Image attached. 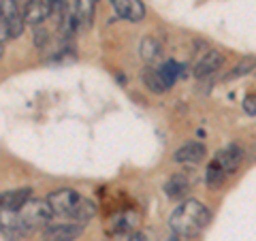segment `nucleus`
Returning <instances> with one entry per match:
<instances>
[{"instance_id":"nucleus-7","label":"nucleus","mask_w":256,"mask_h":241,"mask_svg":"<svg viewBox=\"0 0 256 241\" xmlns=\"http://www.w3.org/2000/svg\"><path fill=\"white\" fill-rule=\"evenodd\" d=\"M222 64H224V56H222L220 52H216V50H210L201 60L196 62L194 75H196L198 79H205V77L214 75L218 68H222Z\"/></svg>"},{"instance_id":"nucleus-8","label":"nucleus","mask_w":256,"mask_h":241,"mask_svg":"<svg viewBox=\"0 0 256 241\" xmlns=\"http://www.w3.org/2000/svg\"><path fill=\"white\" fill-rule=\"evenodd\" d=\"M205 154H207V150H205L203 143L190 141V143H186V146L178 148L173 158H175V162H182V164H196L205 158Z\"/></svg>"},{"instance_id":"nucleus-12","label":"nucleus","mask_w":256,"mask_h":241,"mask_svg":"<svg viewBox=\"0 0 256 241\" xmlns=\"http://www.w3.org/2000/svg\"><path fill=\"white\" fill-rule=\"evenodd\" d=\"M228 178V173L224 171V168L216 162H210V166H207V173H205V182H207V186H210L212 190H218L224 182H226Z\"/></svg>"},{"instance_id":"nucleus-18","label":"nucleus","mask_w":256,"mask_h":241,"mask_svg":"<svg viewBox=\"0 0 256 241\" xmlns=\"http://www.w3.org/2000/svg\"><path fill=\"white\" fill-rule=\"evenodd\" d=\"M68 15V9H66V2H64V0H52V13H50V18L58 24L64 22V18H66Z\"/></svg>"},{"instance_id":"nucleus-20","label":"nucleus","mask_w":256,"mask_h":241,"mask_svg":"<svg viewBox=\"0 0 256 241\" xmlns=\"http://www.w3.org/2000/svg\"><path fill=\"white\" fill-rule=\"evenodd\" d=\"M47 41H50V34H47V30L41 28V26H36L34 28V45L36 47H43V45H47Z\"/></svg>"},{"instance_id":"nucleus-11","label":"nucleus","mask_w":256,"mask_h":241,"mask_svg":"<svg viewBox=\"0 0 256 241\" xmlns=\"http://www.w3.org/2000/svg\"><path fill=\"white\" fill-rule=\"evenodd\" d=\"M141 79H143V84H146L148 90L154 92V94H162V92L169 90V86L164 84L160 70H156V68H146L143 70V75H141Z\"/></svg>"},{"instance_id":"nucleus-2","label":"nucleus","mask_w":256,"mask_h":241,"mask_svg":"<svg viewBox=\"0 0 256 241\" xmlns=\"http://www.w3.org/2000/svg\"><path fill=\"white\" fill-rule=\"evenodd\" d=\"M79 200H82V196H79L75 190H70V188L56 190V192H52V194L47 196V203H50L54 216H66V218H73Z\"/></svg>"},{"instance_id":"nucleus-22","label":"nucleus","mask_w":256,"mask_h":241,"mask_svg":"<svg viewBox=\"0 0 256 241\" xmlns=\"http://www.w3.org/2000/svg\"><path fill=\"white\" fill-rule=\"evenodd\" d=\"M128 241H146V239H143L141 235H130V237H128Z\"/></svg>"},{"instance_id":"nucleus-3","label":"nucleus","mask_w":256,"mask_h":241,"mask_svg":"<svg viewBox=\"0 0 256 241\" xmlns=\"http://www.w3.org/2000/svg\"><path fill=\"white\" fill-rule=\"evenodd\" d=\"M84 232V224L79 222H62L43 228V241H75Z\"/></svg>"},{"instance_id":"nucleus-19","label":"nucleus","mask_w":256,"mask_h":241,"mask_svg":"<svg viewBox=\"0 0 256 241\" xmlns=\"http://www.w3.org/2000/svg\"><path fill=\"white\" fill-rule=\"evenodd\" d=\"M137 220V216H132V214H124V216H120V218L116 220V224H114V230L116 232H120V230H128V228H132L134 222Z\"/></svg>"},{"instance_id":"nucleus-17","label":"nucleus","mask_w":256,"mask_h":241,"mask_svg":"<svg viewBox=\"0 0 256 241\" xmlns=\"http://www.w3.org/2000/svg\"><path fill=\"white\" fill-rule=\"evenodd\" d=\"M254 68H256V58H254V56H250V58H244L242 62H239L237 66H235L233 70H230V73H228L226 77H224V79H226V82H228V79L244 77V75H248V73H252Z\"/></svg>"},{"instance_id":"nucleus-6","label":"nucleus","mask_w":256,"mask_h":241,"mask_svg":"<svg viewBox=\"0 0 256 241\" xmlns=\"http://www.w3.org/2000/svg\"><path fill=\"white\" fill-rule=\"evenodd\" d=\"M111 4H114L120 18L128 22H141L146 18V6L141 0H111Z\"/></svg>"},{"instance_id":"nucleus-13","label":"nucleus","mask_w":256,"mask_h":241,"mask_svg":"<svg viewBox=\"0 0 256 241\" xmlns=\"http://www.w3.org/2000/svg\"><path fill=\"white\" fill-rule=\"evenodd\" d=\"M94 6H96V0H75V15H77L79 24L88 26V24L92 22Z\"/></svg>"},{"instance_id":"nucleus-16","label":"nucleus","mask_w":256,"mask_h":241,"mask_svg":"<svg viewBox=\"0 0 256 241\" xmlns=\"http://www.w3.org/2000/svg\"><path fill=\"white\" fill-rule=\"evenodd\" d=\"M158 70H160V75H162L164 84L171 88L175 82H178V77H180V73H182V66H180V64L175 62V60H169V62H164Z\"/></svg>"},{"instance_id":"nucleus-4","label":"nucleus","mask_w":256,"mask_h":241,"mask_svg":"<svg viewBox=\"0 0 256 241\" xmlns=\"http://www.w3.org/2000/svg\"><path fill=\"white\" fill-rule=\"evenodd\" d=\"M52 13V0H28L24 6V22L28 26H38Z\"/></svg>"},{"instance_id":"nucleus-15","label":"nucleus","mask_w":256,"mask_h":241,"mask_svg":"<svg viewBox=\"0 0 256 241\" xmlns=\"http://www.w3.org/2000/svg\"><path fill=\"white\" fill-rule=\"evenodd\" d=\"M141 56L146 62H156L160 58V43L156 41V38H143L141 41Z\"/></svg>"},{"instance_id":"nucleus-5","label":"nucleus","mask_w":256,"mask_h":241,"mask_svg":"<svg viewBox=\"0 0 256 241\" xmlns=\"http://www.w3.org/2000/svg\"><path fill=\"white\" fill-rule=\"evenodd\" d=\"M216 162H218L224 171H226L228 175L230 173H235L237 168H239V164L244 162V150L239 148V146H228V148H224V150H220L218 154H216Z\"/></svg>"},{"instance_id":"nucleus-1","label":"nucleus","mask_w":256,"mask_h":241,"mask_svg":"<svg viewBox=\"0 0 256 241\" xmlns=\"http://www.w3.org/2000/svg\"><path fill=\"white\" fill-rule=\"evenodd\" d=\"M210 218H212V214L201 203V200L190 198V200H184L182 205L175 207V212L171 214L169 224H171L175 235L194 237L207 226V224H210Z\"/></svg>"},{"instance_id":"nucleus-10","label":"nucleus","mask_w":256,"mask_h":241,"mask_svg":"<svg viewBox=\"0 0 256 241\" xmlns=\"http://www.w3.org/2000/svg\"><path fill=\"white\" fill-rule=\"evenodd\" d=\"M188 190H190V182L186 180V175H180V173L173 175V178L164 184V192H166V196H169V198L186 196Z\"/></svg>"},{"instance_id":"nucleus-21","label":"nucleus","mask_w":256,"mask_h":241,"mask_svg":"<svg viewBox=\"0 0 256 241\" xmlns=\"http://www.w3.org/2000/svg\"><path fill=\"white\" fill-rule=\"evenodd\" d=\"M244 111H246L248 116H254V118H256V94L246 96V100H244Z\"/></svg>"},{"instance_id":"nucleus-9","label":"nucleus","mask_w":256,"mask_h":241,"mask_svg":"<svg viewBox=\"0 0 256 241\" xmlns=\"http://www.w3.org/2000/svg\"><path fill=\"white\" fill-rule=\"evenodd\" d=\"M30 194H32L30 188H18V190L4 192V194H0V210L18 212L30 200Z\"/></svg>"},{"instance_id":"nucleus-14","label":"nucleus","mask_w":256,"mask_h":241,"mask_svg":"<svg viewBox=\"0 0 256 241\" xmlns=\"http://www.w3.org/2000/svg\"><path fill=\"white\" fill-rule=\"evenodd\" d=\"M94 214H96V205L92 203V200L82 198L79 200V205H77V210H75V214H73V220L79 222V224H86L90 218H94Z\"/></svg>"}]
</instances>
